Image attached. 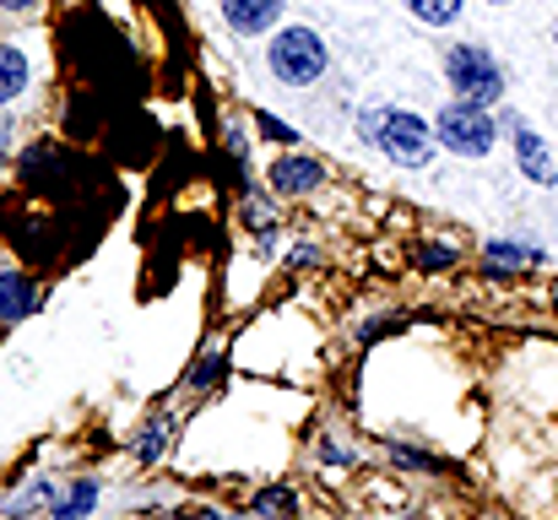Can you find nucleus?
I'll list each match as a JSON object with an SVG mask.
<instances>
[{
    "label": "nucleus",
    "instance_id": "nucleus-1",
    "mask_svg": "<svg viewBox=\"0 0 558 520\" xmlns=\"http://www.w3.org/2000/svg\"><path fill=\"white\" fill-rule=\"evenodd\" d=\"M434 142H445V147L461 153V158H483V153H494L499 125H494L488 104L461 98V104H445V109H439V120H434Z\"/></svg>",
    "mask_w": 558,
    "mask_h": 520
},
{
    "label": "nucleus",
    "instance_id": "nucleus-2",
    "mask_svg": "<svg viewBox=\"0 0 558 520\" xmlns=\"http://www.w3.org/2000/svg\"><path fill=\"white\" fill-rule=\"evenodd\" d=\"M445 76H450V87L461 93V98H472V104H494L499 93H505V71L488 60V49H477V44H456L450 55H445Z\"/></svg>",
    "mask_w": 558,
    "mask_h": 520
},
{
    "label": "nucleus",
    "instance_id": "nucleus-3",
    "mask_svg": "<svg viewBox=\"0 0 558 520\" xmlns=\"http://www.w3.org/2000/svg\"><path fill=\"white\" fill-rule=\"evenodd\" d=\"M271 71L288 82V87H304L326 71V44L310 33V27H288L271 38Z\"/></svg>",
    "mask_w": 558,
    "mask_h": 520
},
{
    "label": "nucleus",
    "instance_id": "nucleus-4",
    "mask_svg": "<svg viewBox=\"0 0 558 520\" xmlns=\"http://www.w3.org/2000/svg\"><path fill=\"white\" fill-rule=\"evenodd\" d=\"M379 147H385L390 164L423 169L428 153H434V131H428L417 114H407V109H385V120H379Z\"/></svg>",
    "mask_w": 558,
    "mask_h": 520
},
{
    "label": "nucleus",
    "instance_id": "nucleus-5",
    "mask_svg": "<svg viewBox=\"0 0 558 520\" xmlns=\"http://www.w3.org/2000/svg\"><path fill=\"white\" fill-rule=\"evenodd\" d=\"M320 164L315 158H277L271 164V190L277 195H310L315 184H320Z\"/></svg>",
    "mask_w": 558,
    "mask_h": 520
},
{
    "label": "nucleus",
    "instance_id": "nucleus-6",
    "mask_svg": "<svg viewBox=\"0 0 558 520\" xmlns=\"http://www.w3.org/2000/svg\"><path fill=\"white\" fill-rule=\"evenodd\" d=\"M222 16L239 33H266L282 16V0H222Z\"/></svg>",
    "mask_w": 558,
    "mask_h": 520
},
{
    "label": "nucleus",
    "instance_id": "nucleus-7",
    "mask_svg": "<svg viewBox=\"0 0 558 520\" xmlns=\"http://www.w3.org/2000/svg\"><path fill=\"white\" fill-rule=\"evenodd\" d=\"M515 158H521V169L532 173L537 184H554V158H548V147H543V136L537 131H515Z\"/></svg>",
    "mask_w": 558,
    "mask_h": 520
},
{
    "label": "nucleus",
    "instance_id": "nucleus-8",
    "mask_svg": "<svg viewBox=\"0 0 558 520\" xmlns=\"http://www.w3.org/2000/svg\"><path fill=\"white\" fill-rule=\"evenodd\" d=\"M22 315H33V282L27 277H0V321H22Z\"/></svg>",
    "mask_w": 558,
    "mask_h": 520
},
{
    "label": "nucleus",
    "instance_id": "nucleus-9",
    "mask_svg": "<svg viewBox=\"0 0 558 520\" xmlns=\"http://www.w3.org/2000/svg\"><path fill=\"white\" fill-rule=\"evenodd\" d=\"M22 87H27V60H22L16 49L0 44V104H11Z\"/></svg>",
    "mask_w": 558,
    "mask_h": 520
},
{
    "label": "nucleus",
    "instance_id": "nucleus-10",
    "mask_svg": "<svg viewBox=\"0 0 558 520\" xmlns=\"http://www.w3.org/2000/svg\"><path fill=\"white\" fill-rule=\"evenodd\" d=\"M93 505H98V483H76V488L54 505V520H82Z\"/></svg>",
    "mask_w": 558,
    "mask_h": 520
},
{
    "label": "nucleus",
    "instance_id": "nucleus-11",
    "mask_svg": "<svg viewBox=\"0 0 558 520\" xmlns=\"http://www.w3.org/2000/svg\"><path fill=\"white\" fill-rule=\"evenodd\" d=\"M407 11H412L417 22L445 27V22H456V16H461V0H407Z\"/></svg>",
    "mask_w": 558,
    "mask_h": 520
},
{
    "label": "nucleus",
    "instance_id": "nucleus-12",
    "mask_svg": "<svg viewBox=\"0 0 558 520\" xmlns=\"http://www.w3.org/2000/svg\"><path fill=\"white\" fill-rule=\"evenodd\" d=\"M526 261H543V250H521V244H488V266L510 271V266H526Z\"/></svg>",
    "mask_w": 558,
    "mask_h": 520
},
{
    "label": "nucleus",
    "instance_id": "nucleus-13",
    "mask_svg": "<svg viewBox=\"0 0 558 520\" xmlns=\"http://www.w3.org/2000/svg\"><path fill=\"white\" fill-rule=\"evenodd\" d=\"M255 125H260L266 142H293V136H299V131H293L288 120H277V114H255Z\"/></svg>",
    "mask_w": 558,
    "mask_h": 520
},
{
    "label": "nucleus",
    "instance_id": "nucleus-14",
    "mask_svg": "<svg viewBox=\"0 0 558 520\" xmlns=\"http://www.w3.org/2000/svg\"><path fill=\"white\" fill-rule=\"evenodd\" d=\"M423 266H428V271H439V266H456V250H450V244H445V250H439V244H428V250H423Z\"/></svg>",
    "mask_w": 558,
    "mask_h": 520
},
{
    "label": "nucleus",
    "instance_id": "nucleus-15",
    "mask_svg": "<svg viewBox=\"0 0 558 520\" xmlns=\"http://www.w3.org/2000/svg\"><path fill=\"white\" fill-rule=\"evenodd\" d=\"M136 450H142V461H153V456L163 450V423H153V428H147V439H142Z\"/></svg>",
    "mask_w": 558,
    "mask_h": 520
},
{
    "label": "nucleus",
    "instance_id": "nucleus-16",
    "mask_svg": "<svg viewBox=\"0 0 558 520\" xmlns=\"http://www.w3.org/2000/svg\"><path fill=\"white\" fill-rule=\"evenodd\" d=\"M5 153H11V125L0 120V164H5Z\"/></svg>",
    "mask_w": 558,
    "mask_h": 520
},
{
    "label": "nucleus",
    "instance_id": "nucleus-17",
    "mask_svg": "<svg viewBox=\"0 0 558 520\" xmlns=\"http://www.w3.org/2000/svg\"><path fill=\"white\" fill-rule=\"evenodd\" d=\"M0 5H5V11H33L38 0H0Z\"/></svg>",
    "mask_w": 558,
    "mask_h": 520
},
{
    "label": "nucleus",
    "instance_id": "nucleus-18",
    "mask_svg": "<svg viewBox=\"0 0 558 520\" xmlns=\"http://www.w3.org/2000/svg\"><path fill=\"white\" fill-rule=\"evenodd\" d=\"M494 5H505V0H494Z\"/></svg>",
    "mask_w": 558,
    "mask_h": 520
}]
</instances>
